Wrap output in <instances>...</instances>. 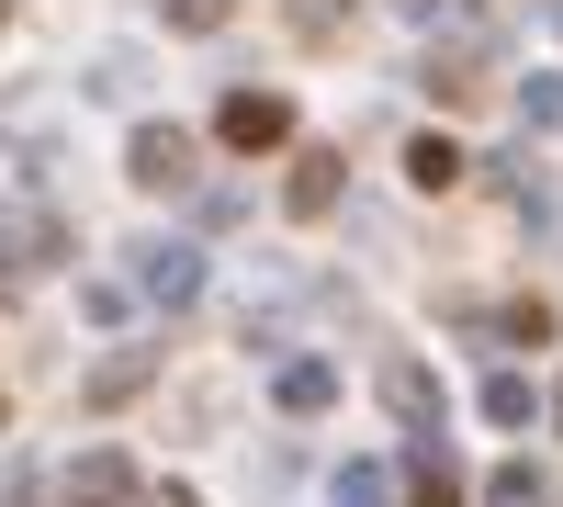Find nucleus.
<instances>
[{"label": "nucleus", "mask_w": 563, "mask_h": 507, "mask_svg": "<svg viewBox=\"0 0 563 507\" xmlns=\"http://www.w3.org/2000/svg\"><path fill=\"white\" fill-rule=\"evenodd\" d=\"M271 406H282V418H327V406H339V361L294 350V361H282V373H271Z\"/></svg>", "instance_id": "obj_8"}, {"label": "nucleus", "mask_w": 563, "mask_h": 507, "mask_svg": "<svg viewBox=\"0 0 563 507\" xmlns=\"http://www.w3.org/2000/svg\"><path fill=\"white\" fill-rule=\"evenodd\" d=\"M147 384H158V350H113L102 373L79 384V406H90V418H113V406H135V395H147Z\"/></svg>", "instance_id": "obj_9"}, {"label": "nucleus", "mask_w": 563, "mask_h": 507, "mask_svg": "<svg viewBox=\"0 0 563 507\" xmlns=\"http://www.w3.org/2000/svg\"><path fill=\"white\" fill-rule=\"evenodd\" d=\"M474 328H507L519 350H541V339H552V305H541V294H519V305H496V316H474Z\"/></svg>", "instance_id": "obj_16"}, {"label": "nucleus", "mask_w": 563, "mask_h": 507, "mask_svg": "<svg viewBox=\"0 0 563 507\" xmlns=\"http://www.w3.org/2000/svg\"><path fill=\"white\" fill-rule=\"evenodd\" d=\"M339 507H406V474H384V463H339Z\"/></svg>", "instance_id": "obj_15"}, {"label": "nucleus", "mask_w": 563, "mask_h": 507, "mask_svg": "<svg viewBox=\"0 0 563 507\" xmlns=\"http://www.w3.org/2000/svg\"><path fill=\"white\" fill-rule=\"evenodd\" d=\"M462 169H474V158H462L451 135H417V147H406V180H417V192H451Z\"/></svg>", "instance_id": "obj_14"}, {"label": "nucleus", "mask_w": 563, "mask_h": 507, "mask_svg": "<svg viewBox=\"0 0 563 507\" xmlns=\"http://www.w3.org/2000/svg\"><path fill=\"white\" fill-rule=\"evenodd\" d=\"M57 496L68 507H147V485H135V463L113 440H90V451H68V474H57Z\"/></svg>", "instance_id": "obj_4"}, {"label": "nucleus", "mask_w": 563, "mask_h": 507, "mask_svg": "<svg viewBox=\"0 0 563 507\" xmlns=\"http://www.w3.org/2000/svg\"><path fill=\"white\" fill-rule=\"evenodd\" d=\"M57 260H68V214H57V203L12 214V271H57Z\"/></svg>", "instance_id": "obj_11"}, {"label": "nucleus", "mask_w": 563, "mask_h": 507, "mask_svg": "<svg viewBox=\"0 0 563 507\" xmlns=\"http://www.w3.org/2000/svg\"><path fill=\"white\" fill-rule=\"evenodd\" d=\"M0 23H12V0H0Z\"/></svg>", "instance_id": "obj_27"}, {"label": "nucleus", "mask_w": 563, "mask_h": 507, "mask_svg": "<svg viewBox=\"0 0 563 507\" xmlns=\"http://www.w3.org/2000/svg\"><path fill=\"white\" fill-rule=\"evenodd\" d=\"M384 418H395L406 440H440L451 395H440V373H429V361H384Z\"/></svg>", "instance_id": "obj_6"}, {"label": "nucleus", "mask_w": 563, "mask_h": 507, "mask_svg": "<svg viewBox=\"0 0 563 507\" xmlns=\"http://www.w3.org/2000/svg\"><path fill=\"white\" fill-rule=\"evenodd\" d=\"M530 418H552V395L530 373H485V429H530Z\"/></svg>", "instance_id": "obj_12"}, {"label": "nucleus", "mask_w": 563, "mask_h": 507, "mask_svg": "<svg viewBox=\"0 0 563 507\" xmlns=\"http://www.w3.org/2000/svg\"><path fill=\"white\" fill-rule=\"evenodd\" d=\"M485 507H552V485H541L530 463H496V485H485Z\"/></svg>", "instance_id": "obj_19"}, {"label": "nucleus", "mask_w": 563, "mask_h": 507, "mask_svg": "<svg viewBox=\"0 0 563 507\" xmlns=\"http://www.w3.org/2000/svg\"><path fill=\"white\" fill-rule=\"evenodd\" d=\"M79 90H102V102H135V90H147V68L124 57V45H102V57H90V79Z\"/></svg>", "instance_id": "obj_17"}, {"label": "nucleus", "mask_w": 563, "mask_h": 507, "mask_svg": "<svg viewBox=\"0 0 563 507\" xmlns=\"http://www.w3.org/2000/svg\"><path fill=\"white\" fill-rule=\"evenodd\" d=\"M294 34H305V45H339V34H350V0H294Z\"/></svg>", "instance_id": "obj_23"}, {"label": "nucleus", "mask_w": 563, "mask_h": 507, "mask_svg": "<svg viewBox=\"0 0 563 507\" xmlns=\"http://www.w3.org/2000/svg\"><path fill=\"white\" fill-rule=\"evenodd\" d=\"M124 283L147 294V305H169V316H180V305H203L214 271H203V249H192V238H135V249H124Z\"/></svg>", "instance_id": "obj_1"}, {"label": "nucleus", "mask_w": 563, "mask_h": 507, "mask_svg": "<svg viewBox=\"0 0 563 507\" xmlns=\"http://www.w3.org/2000/svg\"><path fill=\"white\" fill-rule=\"evenodd\" d=\"M0 283H12V260H0Z\"/></svg>", "instance_id": "obj_28"}, {"label": "nucleus", "mask_w": 563, "mask_h": 507, "mask_svg": "<svg viewBox=\"0 0 563 507\" xmlns=\"http://www.w3.org/2000/svg\"><path fill=\"white\" fill-rule=\"evenodd\" d=\"M147 507H203V496L192 485H147Z\"/></svg>", "instance_id": "obj_24"}, {"label": "nucleus", "mask_w": 563, "mask_h": 507, "mask_svg": "<svg viewBox=\"0 0 563 507\" xmlns=\"http://www.w3.org/2000/svg\"><path fill=\"white\" fill-rule=\"evenodd\" d=\"M417 90H429V102H485V90H496V45H485V34H462V45H429Z\"/></svg>", "instance_id": "obj_5"}, {"label": "nucleus", "mask_w": 563, "mask_h": 507, "mask_svg": "<svg viewBox=\"0 0 563 507\" xmlns=\"http://www.w3.org/2000/svg\"><path fill=\"white\" fill-rule=\"evenodd\" d=\"M0 203L34 214V147H23V135H0Z\"/></svg>", "instance_id": "obj_22"}, {"label": "nucleus", "mask_w": 563, "mask_h": 507, "mask_svg": "<svg viewBox=\"0 0 563 507\" xmlns=\"http://www.w3.org/2000/svg\"><path fill=\"white\" fill-rule=\"evenodd\" d=\"M124 180H135V192H192V180H203V147H192V135H180V124H135L124 135Z\"/></svg>", "instance_id": "obj_2"}, {"label": "nucleus", "mask_w": 563, "mask_h": 507, "mask_svg": "<svg viewBox=\"0 0 563 507\" xmlns=\"http://www.w3.org/2000/svg\"><path fill=\"white\" fill-rule=\"evenodd\" d=\"M135 305H147V294H135V283H79V316H90V328H124Z\"/></svg>", "instance_id": "obj_18"}, {"label": "nucleus", "mask_w": 563, "mask_h": 507, "mask_svg": "<svg viewBox=\"0 0 563 507\" xmlns=\"http://www.w3.org/2000/svg\"><path fill=\"white\" fill-rule=\"evenodd\" d=\"M406 507H462V463L440 440H406Z\"/></svg>", "instance_id": "obj_10"}, {"label": "nucleus", "mask_w": 563, "mask_h": 507, "mask_svg": "<svg viewBox=\"0 0 563 507\" xmlns=\"http://www.w3.org/2000/svg\"><path fill=\"white\" fill-rule=\"evenodd\" d=\"M339 192H350V147H294V180H282V203L316 225V214H339Z\"/></svg>", "instance_id": "obj_7"}, {"label": "nucleus", "mask_w": 563, "mask_h": 507, "mask_svg": "<svg viewBox=\"0 0 563 507\" xmlns=\"http://www.w3.org/2000/svg\"><path fill=\"white\" fill-rule=\"evenodd\" d=\"M214 147H238V158L294 147V102H282V90H225L214 102Z\"/></svg>", "instance_id": "obj_3"}, {"label": "nucleus", "mask_w": 563, "mask_h": 507, "mask_svg": "<svg viewBox=\"0 0 563 507\" xmlns=\"http://www.w3.org/2000/svg\"><path fill=\"white\" fill-rule=\"evenodd\" d=\"M0 429H12V395H0Z\"/></svg>", "instance_id": "obj_26"}, {"label": "nucleus", "mask_w": 563, "mask_h": 507, "mask_svg": "<svg viewBox=\"0 0 563 507\" xmlns=\"http://www.w3.org/2000/svg\"><path fill=\"white\" fill-rule=\"evenodd\" d=\"M158 12H169V34H225L238 0H158Z\"/></svg>", "instance_id": "obj_21"}, {"label": "nucleus", "mask_w": 563, "mask_h": 507, "mask_svg": "<svg viewBox=\"0 0 563 507\" xmlns=\"http://www.w3.org/2000/svg\"><path fill=\"white\" fill-rule=\"evenodd\" d=\"M552 429H563V384H552Z\"/></svg>", "instance_id": "obj_25"}, {"label": "nucleus", "mask_w": 563, "mask_h": 507, "mask_svg": "<svg viewBox=\"0 0 563 507\" xmlns=\"http://www.w3.org/2000/svg\"><path fill=\"white\" fill-rule=\"evenodd\" d=\"M519 124L530 135H563V79H519Z\"/></svg>", "instance_id": "obj_20"}, {"label": "nucleus", "mask_w": 563, "mask_h": 507, "mask_svg": "<svg viewBox=\"0 0 563 507\" xmlns=\"http://www.w3.org/2000/svg\"><path fill=\"white\" fill-rule=\"evenodd\" d=\"M395 12L429 34V45H462V34H485V0H395Z\"/></svg>", "instance_id": "obj_13"}]
</instances>
